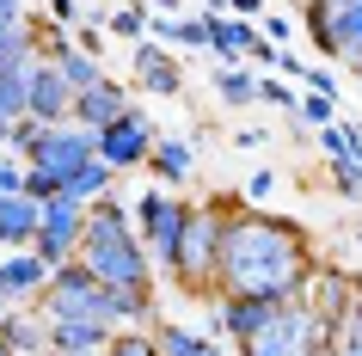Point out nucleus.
<instances>
[{"instance_id":"9","label":"nucleus","mask_w":362,"mask_h":356,"mask_svg":"<svg viewBox=\"0 0 362 356\" xmlns=\"http://www.w3.org/2000/svg\"><path fill=\"white\" fill-rule=\"evenodd\" d=\"M86 160H98V154H93V130H80V123H37V142L25 154V166H43L56 178L80 172Z\"/></svg>"},{"instance_id":"43","label":"nucleus","mask_w":362,"mask_h":356,"mask_svg":"<svg viewBox=\"0 0 362 356\" xmlns=\"http://www.w3.org/2000/svg\"><path fill=\"white\" fill-rule=\"evenodd\" d=\"M6 130H13V123H6V117H0V148H6Z\"/></svg>"},{"instance_id":"3","label":"nucleus","mask_w":362,"mask_h":356,"mask_svg":"<svg viewBox=\"0 0 362 356\" xmlns=\"http://www.w3.org/2000/svg\"><path fill=\"white\" fill-rule=\"evenodd\" d=\"M31 307H37L43 319H86V326H105V332L123 326V289H105L80 258L56 264L49 282H43V295L31 301Z\"/></svg>"},{"instance_id":"6","label":"nucleus","mask_w":362,"mask_h":356,"mask_svg":"<svg viewBox=\"0 0 362 356\" xmlns=\"http://www.w3.org/2000/svg\"><path fill=\"white\" fill-rule=\"evenodd\" d=\"M129 222H135V234H141V246H148V264L172 270V252H178V240H185L191 203H185V197H172V190L160 185V190H141V197H135Z\"/></svg>"},{"instance_id":"38","label":"nucleus","mask_w":362,"mask_h":356,"mask_svg":"<svg viewBox=\"0 0 362 356\" xmlns=\"http://www.w3.org/2000/svg\"><path fill=\"white\" fill-rule=\"evenodd\" d=\"M221 13H233V19H258L264 0H221Z\"/></svg>"},{"instance_id":"36","label":"nucleus","mask_w":362,"mask_h":356,"mask_svg":"<svg viewBox=\"0 0 362 356\" xmlns=\"http://www.w3.org/2000/svg\"><path fill=\"white\" fill-rule=\"evenodd\" d=\"M43 19H56V25H80V0H43Z\"/></svg>"},{"instance_id":"20","label":"nucleus","mask_w":362,"mask_h":356,"mask_svg":"<svg viewBox=\"0 0 362 356\" xmlns=\"http://www.w3.org/2000/svg\"><path fill=\"white\" fill-rule=\"evenodd\" d=\"M111 190H117V172L105 166V160H86L80 172L62 178V197H74V203H98V197H111Z\"/></svg>"},{"instance_id":"42","label":"nucleus","mask_w":362,"mask_h":356,"mask_svg":"<svg viewBox=\"0 0 362 356\" xmlns=\"http://www.w3.org/2000/svg\"><path fill=\"white\" fill-rule=\"evenodd\" d=\"M344 62H350V74H356V80H362V50H356V56H344Z\"/></svg>"},{"instance_id":"16","label":"nucleus","mask_w":362,"mask_h":356,"mask_svg":"<svg viewBox=\"0 0 362 356\" xmlns=\"http://www.w3.org/2000/svg\"><path fill=\"white\" fill-rule=\"evenodd\" d=\"M270 307H276V301H264V295H221L215 301V332H228L233 344H240V338H252L270 319Z\"/></svg>"},{"instance_id":"15","label":"nucleus","mask_w":362,"mask_h":356,"mask_svg":"<svg viewBox=\"0 0 362 356\" xmlns=\"http://www.w3.org/2000/svg\"><path fill=\"white\" fill-rule=\"evenodd\" d=\"M258 43H264V38H258V25H252V19H233V13H209V56L221 62V68L246 62Z\"/></svg>"},{"instance_id":"19","label":"nucleus","mask_w":362,"mask_h":356,"mask_svg":"<svg viewBox=\"0 0 362 356\" xmlns=\"http://www.w3.org/2000/svg\"><path fill=\"white\" fill-rule=\"evenodd\" d=\"M153 344H160V356H228L215 344V332H191L178 319H153Z\"/></svg>"},{"instance_id":"32","label":"nucleus","mask_w":362,"mask_h":356,"mask_svg":"<svg viewBox=\"0 0 362 356\" xmlns=\"http://www.w3.org/2000/svg\"><path fill=\"white\" fill-rule=\"evenodd\" d=\"M301 80H307V93L338 98V68H332V62H313V68H301Z\"/></svg>"},{"instance_id":"29","label":"nucleus","mask_w":362,"mask_h":356,"mask_svg":"<svg viewBox=\"0 0 362 356\" xmlns=\"http://www.w3.org/2000/svg\"><path fill=\"white\" fill-rule=\"evenodd\" d=\"M19 190L31 197V203H49V197H62V178H56V172H43V166H25Z\"/></svg>"},{"instance_id":"12","label":"nucleus","mask_w":362,"mask_h":356,"mask_svg":"<svg viewBox=\"0 0 362 356\" xmlns=\"http://www.w3.org/2000/svg\"><path fill=\"white\" fill-rule=\"evenodd\" d=\"M356 289H362V282L350 277V270H338V264H320L313 282H307V307L325 319V332H332V338H338V326H344V314H350Z\"/></svg>"},{"instance_id":"17","label":"nucleus","mask_w":362,"mask_h":356,"mask_svg":"<svg viewBox=\"0 0 362 356\" xmlns=\"http://www.w3.org/2000/svg\"><path fill=\"white\" fill-rule=\"evenodd\" d=\"M0 338H6V350H13V356H43V350H49V319H43L37 307H6Z\"/></svg>"},{"instance_id":"13","label":"nucleus","mask_w":362,"mask_h":356,"mask_svg":"<svg viewBox=\"0 0 362 356\" xmlns=\"http://www.w3.org/2000/svg\"><path fill=\"white\" fill-rule=\"evenodd\" d=\"M43 282H49V264H43L31 246H19V252L0 258V295L13 301V307H31V301L43 295Z\"/></svg>"},{"instance_id":"11","label":"nucleus","mask_w":362,"mask_h":356,"mask_svg":"<svg viewBox=\"0 0 362 356\" xmlns=\"http://www.w3.org/2000/svg\"><path fill=\"white\" fill-rule=\"evenodd\" d=\"M129 62H135V86H141L148 98H178V93H185V68L172 62V50H166V43L135 38Z\"/></svg>"},{"instance_id":"23","label":"nucleus","mask_w":362,"mask_h":356,"mask_svg":"<svg viewBox=\"0 0 362 356\" xmlns=\"http://www.w3.org/2000/svg\"><path fill=\"white\" fill-rule=\"evenodd\" d=\"M56 68H62V80H68L74 93H86V86H98V80H105V62L86 56V50H74V43H68V50L56 56Z\"/></svg>"},{"instance_id":"10","label":"nucleus","mask_w":362,"mask_h":356,"mask_svg":"<svg viewBox=\"0 0 362 356\" xmlns=\"http://www.w3.org/2000/svg\"><path fill=\"white\" fill-rule=\"evenodd\" d=\"M25 117L31 123H68L74 117V86L62 80L56 62H31V74H25Z\"/></svg>"},{"instance_id":"18","label":"nucleus","mask_w":362,"mask_h":356,"mask_svg":"<svg viewBox=\"0 0 362 356\" xmlns=\"http://www.w3.org/2000/svg\"><path fill=\"white\" fill-rule=\"evenodd\" d=\"M148 172L153 178H160V185H185V178H191L197 172V148L191 142H185V135H153V154H148Z\"/></svg>"},{"instance_id":"31","label":"nucleus","mask_w":362,"mask_h":356,"mask_svg":"<svg viewBox=\"0 0 362 356\" xmlns=\"http://www.w3.org/2000/svg\"><path fill=\"white\" fill-rule=\"evenodd\" d=\"M332 105H338V98H325V93H301V98H295L301 123H313V130H320V123H332Z\"/></svg>"},{"instance_id":"4","label":"nucleus","mask_w":362,"mask_h":356,"mask_svg":"<svg viewBox=\"0 0 362 356\" xmlns=\"http://www.w3.org/2000/svg\"><path fill=\"white\" fill-rule=\"evenodd\" d=\"M240 356H325L332 350V332H325V319L301 301H276L270 307V319L258 326L252 338H240L233 344Z\"/></svg>"},{"instance_id":"14","label":"nucleus","mask_w":362,"mask_h":356,"mask_svg":"<svg viewBox=\"0 0 362 356\" xmlns=\"http://www.w3.org/2000/svg\"><path fill=\"white\" fill-rule=\"evenodd\" d=\"M129 111V86H123V80H98V86H86V93H74V117H68V123H80V130H105V123H117V117Z\"/></svg>"},{"instance_id":"5","label":"nucleus","mask_w":362,"mask_h":356,"mask_svg":"<svg viewBox=\"0 0 362 356\" xmlns=\"http://www.w3.org/2000/svg\"><path fill=\"white\" fill-rule=\"evenodd\" d=\"M233 203H191V222H185V240L172 252V270L185 289L197 295H215V258H221V222H228Z\"/></svg>"},{"instance_id":"40","label":"nucleus","mask_w":362,"mask_h":356,"mask_svg":"<svg viewBox=\"0 0 362 356\" xmlns=\"http://www.w3.org/2000/svg\"><path fill=\"white\" fill-rule=\"evenodd\" d=\"M25 19V0H0V25H19Z\"/></svg>"},{"instance_id":"27","label":"nucleus","mask_w":362,"mask_h":356,"mask_svg":"<svg viewBox=\"0 0 362 356\" xmlns=\"http://www.w3.org/2000/svg\"><path fill=\"white\" fill-rule=\"evenodd\" d=\"M25 74H31V68L0 74V117H6V123H19V117H25Z\"/></svg>"},{"instance_id":"44","label":"nucleus","mask_w":362,"mask_h":356,"mask_svg":"<svg viewBox=\"0 0 362 356\" xmlns=\"http://www.w3.org/2000/svg\"><path fill=\"white\" fill-rule=\"evenodd\" d=\"M203 13H221V0H203Z\"/></svg>"},{"instance_id":"21","label":"nucleus","mask_w":362,"mask_h":356,"mask_svg":"<svg viewBox=\"0 0 362 356\" xmlns=\"http://www.w3.org/2000/svg\"><path fill=\"white\" fill-rule=\"evenodd\" d=\"M215 98L228 105V111H240V105H258V74L252 68H215Z\"/></svg>"},{"instance_id":"22","label":"nucleus","mask_w":362,"mask_h":356,"mask_svg":"<svg viewBox=\"0 0 362 356\" xmlns=\"http://www.w3.org/2000/svg\"><path fill=\"white\" fill-rule=\"evenodd\" d=\"M37 62V43H31V25H0V74H19Z\"/></svg>"},{"instance_id":"46","label":"nucleus","mask_w":362,"mask_h":356,"mask_svg":"<svg viewBox=\"0 0 362 356\" xmlns=\"http://www.w3.org/2000/svg\"><path fill=\"white\" fill-rule=\"evenodd\" d=\"M0 356H13V350H6V338H0Z\"/></svg>"},{"instance_id":"2","label":"nucleus","mask_w":362,"mask_h":356,"mask_svg":"<svg viewBox=\"0 0 362 356\" xmlns=\"http://www.w3.org/2000/svg\"><path fill=\"white\" fill-rule=\"evenodd\" d=\"M80 264L93 270L105 289H153V264L148 246L129 222V203L123 197H98L86 203V227H80Z\"/></svg>"},{"instance_id":"37","label":"nucleus","mask_w":362,"mask_h":356,"mask_svg":"<svg viewBox=\"0 0 362 356\" xmlns=\"http://www.w3.org/2000/svg\"><path fill=\"white\" fill-rule=\"evenodd\" d=\"M270 190H276V172H252V178H246V197H252V203L270 197Z\"/></svg>"},{"instance_id":"24","label":"nucleus","mask_w":362,"mask_h":356,"mask_svg":"<svg viewBox=\"0 0 362 356\" xmlns=\"http://www.w3.org/2000/svg\"><path fill=\"white\" fill-rule=\"evenodd\" d=\"M301 25H307V38H313V50H320L325 62H338V38H332V0H307V6H301Z\"/></svg>"},{"instance_id":"47","label":"nucleus","mask_w":362,"mask_h":356,"mask_svg":"<svg viewBox=\"0 0 362 356\" xmlns=\"http://www.w3.org/2000/svg\"><path fill=\"white\" fill-rule=\"evenodd\" d=\"M356 246H362V227H356Z\"/></svg>"},{"instance_id":"8","label":"nucleus","mask_w":362,"mask_h":356,"mask_svg":"<svg viewBox=\"0 0 362 356\" xmlns=\"http://www.w3.org/2000/svg\"><path fill=\"white\" fill-rule=\"evenodd\" d=\"M153 135H160V130H153L148 117H141V111L129 105V111L117 117V123H105V130L93 135V154H98V160H105V166L117 172V178H123V172L148 166V154H153Z\"/></svg>"},{"instance_id":"48","label":"nucleus","mask_w":362,"mask_h":356,"mask_svg":"<svg viewBox=\"0 0 362 356\" xmlns=\"http://www.w3.org/2000/svg\"><path fill=\"white\" fill-rule=\"evenodd\" d=\"M295 6H307V0H295Z\"/></svg>"},{"instance_id":"25","label":"nucleus","mask_w":362,"mask_h":356,"mask_svg":"<svg viewBox=\"0 0 362 356\" xmlns=\"http://www.w3.org/2000/svg\"><path fill=\"white\" fill-rule=\"evenodd\" d=\"M105 356H160V344H153V326H117L111 344H105Z\"/></svg>"},{"instance_id":"33","label":"nucleus","mask_w":362,"mask_h":356,"mask_svg":"<svg viewBox=\"0 0 362 356\" xmlns=\"http://www.w3.org/2000/svg\"><path fill=\"white\" fill-rule=\"evenodd\" d=\"M332 344L362 350V289H356V301H350V314H344V326H338V338H332Z\"/></svg>"},{"instance_id":"45","label":"nucleus","mask_w":362,"mask_h":356,"mask_svg":"<svg viewBox=\"0 0 362 356\" xmlns=\"http://www.w3.org/2000/svg\"><path fill=\"white\" fill-rule=\"evenodd\" d=\"M6 307H13V301H6V295H0V319H6Z\"/></svg>"},{"instance_id":"1","label":"nucleus","mask_w":362,"mask_h":356,"mask_svg":"<svg viewBox=\"0 0 362 356\" xmlns=\"http://www.w3.org/2000/svg\"><path fill=\"white\" fill-rule=\"evenodd\" d=\"M320 258L295 222L264 209L233 203L221 222V258H215V295H264V301H301Z\"/></svg>"},{"instance_id":"26","label":"nucleus","mask_w":362,"mask_h":356,"mask_svg":"<svg viewBox=\"0 0 362 356\" xmlns=\"http://www.w3.org/2000/svg\"><path fill=\"white\" fill-rule=\"evenodd\" d=\"M148 0H135V6H117V13H105V25H111V38H123V43H135V38H148Z\"/></svg>"},{"instance_id":"34","label":"nucleus","mask_w":362,"mask_h":356,"mask_svg":"<svg viewBox=\"0 0 362 356\" xmlns=\"http://www.w3.org/2000/svg\"><path fill=\"white\" fill-rule=\"evenodd\" d=\"M258 105H276V111H288V105H295V93H288L276 74H258Z\"/></svg>"},{"instance_id":"41","label":"nucleus","mask_w":362,"mask_h":356,"mask_svg":"<svg viewBox=\"0 0 362 356\" xmlns=\"http://www.w3.org/2000/svg\"><path fill=\"white\" fill-rule=\"evenodd\" d=\"M43 356H105V344H86V350H43Z\"/></svg>"},{"instance_id":"39","label":"nucleus","mask_w":362,"mask_h":356,"mask_svg":"<svg viewBox=\"0 0 362 356\" xmlns=\"http://www.w3.org/2000/svg\"><path fill=\"white\" fill-rule=\"evenodd\" d=\"M98 43H105V38H98V25H80V38H74V50H86V56H105V50H98Z\"/></svg>"},{"instance_id":"28","label":"nucleus","mask_w":362,"mask_h":356,"mask_svg":"<svg viewBox=\"0 0 362 356\" xmlns=\"http://www.w3.org/2000/svg\"><path fill=\"white\" fill-rule=\"evenodd\" d=\"M252 25H258V38H264L270 50H288V38H295V19H288V13H270V6H264Z\"/></svg>"},{"instance_id":"7","label":"nucleus","mask_w":362,"mask_h":356,"mask_svg":"<svg viewBox=\"0 0 362 356\" xmlns=\"http://www.w3.org/2000/svg\"><path fill=\"white\" fill-rule=\"evenodd\" d=\"M80 227H86V203H74V197H49V203H37L31 252H37L49 270L68 264V258H80Z\"/></svg>"},{"instance_id":"30","label":"nucleus","mask_w":362,"mask_h":356,"mask_svg":"<svg viewBox=\"0 0 362 356\" xmlns=\"http://www.w3.org/2000/svg\"><path fill=\"white\" fill-rule=\"evenodd\" d=\"M325 166H332V197L356 203L362 197V166H344V160H325Z\"/></svg>"},{"instance_id":"35","label":"nucleus","mask_w":362,"mask_h":356,"mask_svg":"<svg viewBox=\"0 0 362 356\" xmlns=\"http://www.w3.org/2000/svg\"><path fill=\"white\" fill-rule=\"evenodd\" d=\"M19 178H25V160L0 148V197H6V190H19Z\"/></svg>"}]
</instances>
